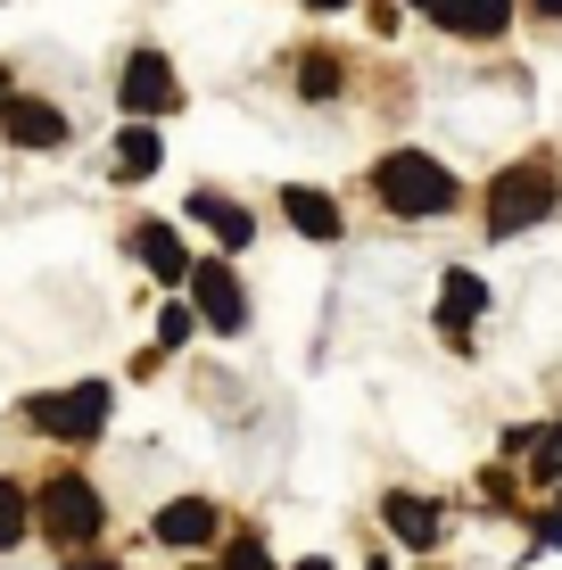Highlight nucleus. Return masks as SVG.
<instances>
[{"instance_id": "18", "label": "nucleus", "mask_w": 562, "mask_h": 570, "mask_svg": "<svg viewBox=\"0 0 562 570\" xmlns=\"http://www.w3.org/2000/svg\"><path fill=\"white\" fill-rule=\"evenodd\" d=\"M190 323H199V306H166V314H158V356L190 340Z\"/></svg>"}, {"instance_id": "17", "label": "nucleus", "mask_w": 562, "mask_h": 570, "mask_svg": "<svg viewBox=\"0 0 562 570\" xmlns=\"http://www.w3.org/2000/svg\"><path fill=\"white\" fill-rule=\"evenodd\" d=\"M33 529V504H26V488L17 480H0V546H17Z\"/></svg>"}, {"instance_id": "21", "label": "nucleus", "mask_w": 562, "mask_h": 570, "mask_svg": "<svg viewBox=\"0 0 562 570\" xmlns=\"http://www.w3.org/2000/svg\"><path fill=\"white\" fill-rule=\"evenodd\" d=\"M530 9H538V17H562V0H530Z\"/></svg>"}, {"instance_id": "25", "label": "nucleus", "mask_w": 562, "mask_h": 570, "mask_svg": "<svg viewBox=\"0 0 562 570\" xmlns=\"http://www.w3.org/2000/svg\"><path fill=\"white\" fill-rule=\"evenodd\" d=\"M414 9H438V0H414Z\"/></svg>"}, {"instance_id": "7", "label": "nucleus", "mask_w": 562, "mask_h": 570, "mask_svg": "<svg viewBox=\"0 0 562 570\" xmlns=\"http://www.w3.org/2000/svg\"><path fill=\"white\" fill-rule=\"evenodd\" d=\"M149 529H158V546H216L224 538V513L207 497H174L166 513H149Z\"/></svg>"}, {"instance_id": "13", "label": "nucleus", "mask_w": 562, "mask_h": 570, "mask_svg": "<svg viewBox=\"0 0 562 570\" xmlns=\"http://www.w3.org/2000/svg\"><path fill=\"white\" fill-rule=\"evenodd\" d=\"M158 157H166L158 125H132L125 141H116V174H125V183H149V174H158Z\"/></svg>"}, {"instance_id": "20", "label": "nucleus", "mask_w": 562, "mask_h": 570, "mask_svg": "<svg viewBox=\"0 0 562 570\" xmlns=\"http://www.w3.org/2000/svg\"><path fill=\"white\" fill-rule=\"evenodd\" d=\"M75 570H116V562H108V554H83V562H75Z\"/></svg>"}, {"instance_id": "4", "label": "nucleus", "mask_w": 562, "mask_h": 570, "mask_svg": "<svg viewBox=\"0 0 562 570\" xmlns=\"http://www.w3.org/2000/svg\"><path fill=\"white\" fill-rule=\"evenodd\" d=\"M26 422L42 439H91L108 422V381H75V389H50V397H26Z\"/></svg>"}, {"instance_id": "23", "label": "nucleus", "mask_w": 562, "mask_h": 570, "mask_svg": "<svg viewBox=\"0 0 562 570\" xmlns=\"http://www.w3.org/2000/svg\"><path fill=\"white\" fill-rule=\"evenodd\" d=\"M306 9H347V0H306Z\"/></svg>"}, {"instance_id": "11", "label": "nucleus", "mask_w": 562, "mask_h": 570, "mask_svg": "<svg viewBox=\"0 0 562 570\" xmlns=\"http://www.w3.org/2000/svg\"><path fill=\"white\" fill-rule=\"evenodd\" d=\"M132 257L158 273V282H183L190 289V257H183V240H174V224H132Z\"/></svg>"}, {"instance_id": "10", "label": "nucleus", "mask_w": 562, "mask_h": 570, "mask_svg": "<svg viewBox=\"0 0 562 570\" xmlns=\"http://www.w3.org/2000/svg\"><path fill=\"white\" fill-rule=\"evenodd\" d=\"M438 26L463 33V42H489V33H505V17H513V0H438Z\"/></svg>"}, {"instance_id": "5", "label": "nucleus", "mask_w": 562, "mask_h": 570, "mask_svg": "<svg viewBox=\"0 0 562 570\" xmlns=\"http://www.w3.org/2000/svg\"><path fill=\"white\" fill-rule=\"evenodd\" d=\"M190 306H199L207 331H248V289L224 265H190Z\"/></svg>"}, {"instance_id": "12", "label": "nucleus", "mask_w": 562, "mask_h": 570, "mask_svg": "<svg viewBox=\"0 0 562 570\" xmlns=\"http://www.w3.org/2000/svg\"><path fill=\"white\" fill-rule=\"evenodd\" d=\"M282 215L306 232V240H323V248L339 240V207L323 199V190H306V183H289V190H282Z\"/></svg>"}, {"instance_id": "3", "label": "nucleus", "mask_w": 562, "mask_h": 570, "mask_svg": "<svg viewBox=\"0 0 562 570\" xmlns=\"http://www.w3.org/2000/svg\"><path fill=\"white\" fill-rule=\"evenodd\" d=\"M554 174L546 166H505L489 183V240H513V232H530V224H546L554 215Z\"/></svg>"}, {"instance_id": "26", "label": "nucleus", "mask_w": 562, "mask_h": 570, "mask_svg": "<svg viewBox=\"0 0 562 570\" xmlns=\"http://www.w3.org/2000/svg\"><path fill=\"white\" fill-rule=\"evenodd\" d=\"M554 446H562V422H554Z\"/></svg>"}, {"instance_id": "19", "label": "nucleus", "mask_w": 562, "mask_h": 570, "mask_svg": "<svg viewBox=\"0 0 562 570\" xmlns=\"http://www.w3.org/2000/svg\"><path fill=\"white\" fill-rule=\"evenodd\" d=\"M224 570H274V562H265L257 538H231V546H224Z\"/></svg>"}, {"instance_id": "8", "label": "nucleus", "mask_w": 562, "mask_h": 570, "mask_svg": "<svg viewBox=\"0 0 562 570\" xmlns=\"http://www.w3.org/2000/svg\"><path fill=\"white\" fill-rule=\"evenodd\" d=\"M480 314H489V282H480V273H447V282H438V323H447V340H463V331L480 323Z\"/></svg>"}, {"instance_id": "24", "label": "nucleus", "mask_w": 562, "mask_h": 570, "mask_svg": "<svg viewBox=\"0 0 562 570\" xmlns=\"http://www.w3.org/2000/svg\"><path fill=\"white\" fill-rule=\"evenodd\" d=\"M298 570H332V562H298Z\"/></svg>"}, {"instance_id": "2", "label": "nucleus", "mask_w": 562, "mask_h": 570, "mask_svg": "<svg viewBox=\"0 0 562 570\" xmlns=\"http://www.w3.org/2000/svg\"><path fill=\"white\" fill-rule=\"evenodd\" d=\"M33 521H42L58 546H91L108 529V504H100V488H91L83 471H50V480L33 488Z\"/></svg>"}, {"instance_id": "9", "label": "nucleus", "mask_w": 562, "mask_h": 570, "mask_svg": "<svg viewBox=\"0 0 562 570\" xmlns=\"http://www.w3.org/2000/svg\"><path fill=\"white\" fill-rule=\"evenodd\" d=\"M0 125H9L17 149H58V141H67V116H58L50 100H9V116H0Z\"/></svg>"}, {"instance_id": "14", "label": "nucleus", "mask_w": 562, "mask_h": 570, "mask_svg": "<svg viewBox=\"0 0 562 570\" xmlns=\"http://www.w3.org/2000/svg\"><path fill=\"white\" fill-rule=\"evenodd\" d=\"M390 529H397L405 546H431L447 521H438V504H431V497H390Z\"/></svg>"}, {"instance_id": "6", "label": "nucleus", "mask_w": 562, "mask_h": 570, "mask_svg": "<svg viewBox=\"0 0 562 570\" xmlns=\"http://www.w3.org/2000/svg\"><path fill=\"white\" fill-rule=\"evenodd\" d=\"M174 100H183L174 67H166L158 50H132V58H125V108H132V116H166Z\"/></svg>"}, {"instance_id": "16", "label": "nucleus", "mask_w": 562, "mask_h": 570, "mask_svg": "<svg viewBox=\"0 0 562 570\" xmlns=\"http://www.w3.org/2000/svg\"><path fill=\"white\" fill-rule=\"evenodd\" d=\"M339 83H347V67H339L332 50H306V58H298V91H306V100H332Z\"/></svg>"}, {"instance_id": "22", "label": "nucleus", "mask_w": 562, "mask_h": 570, "mask_svg": "<svg viewBox=\"0 0 562 570\" xmlns=\"http://www.w3.org/2000/svg\"><path fill=\"white\" fill-rule=\"evenodd\" d=\"M0 116H9V75H0Z\"/></svg>"}, {"instance_id": "15", "label": "nucleus", "mask_w": 562, "mask_h": 570, "mask_svg": "<svg viewBox=\"0 0 562 570\" xmlns=\"http://www.w3.org/2000/svg\"><path fill=\"white\" fill-rule=\"evenodd\" d=\"M190 215H199L216 240H231V248H248V207H231V199H216V190H199L190 199Z\"/></svg>"}, {"instance_id": "1", "label": "nucleus", "mask_w": 562, "mask_h": 570, "mask_svg": "<svg viewBox=\"0 0 562 570\" xmlns=\"http://www.w3.org/2000/svg\"><path fill=\"white\" fill-rule=\"evenodd\" d=\"M373 190H381V207H390V215H447L463 199L455 174L438 166V157H422V149H390L373 166Z\"/></svg>"}]
</instances>
